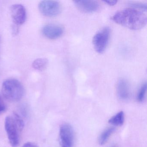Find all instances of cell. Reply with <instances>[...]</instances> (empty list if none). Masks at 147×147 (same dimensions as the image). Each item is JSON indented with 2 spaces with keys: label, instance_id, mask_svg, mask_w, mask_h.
Masks as SVG:
<instances>
[{
  "label": "cell",
  "instance_id": "6da1fadb",
  "mask_svg": "<svg viewBox=\"0 0 147 147\" xmlns=\"http://www.w3.org/2000/svg\"><path fill=\"white\" fill-rule=\"evenodd\" d=\"M112 20L119 24L131 30H139L147 24V17L144 11L135 8H127L116 13Z\"/></svg>",
  "mask_w": 147,
  "mask_h": 147
},
{
  "label": "cell",
  "instance_id": "7a4b0ae2",
  "mask_svg": "<svg viewBox=\"0 0 147 147\" xmlns=\"http://www.w3.org/2000/svg\"><path fill=\"white\" fill-rule=\"evenodd\" d=\"M2 92L6 99L12 102L19 101L24 94V89L21 83L14 79H8L4 82Z\"/></svg>",
  "mask_w": 147,
  "mask_h": 147
},
{
  "label": "cell",
  "instance_id": "3957f363",
  "mask_svg": "<svg viewBox=\"0 0 147 147\" xmlns=\"http://www.w3.org/2000/svg\"><path fill=\"white\" fill-rule=\"evenodd\" d=\"M5 125L11 146L18 147L20 143V133L23 130L24 125L18 122L13 116L6 117Z\"/></svg>",
  "mask_w": 147,
  "mask_h": 147
},
{
  "label": "cell",
  "instance_id": "277c9868",
  "mask_svg": "<svg viewBox=\"0 0 147 147\" xmlns=\"http://www.w3.org/2000/svg\"><path fill=\"white\" fill-rule=\"evenodd\" d=\"M111 30L105 27L98 32L93 38L94 49L98 53L101 54L105 51L109 42Z\"/></svg>",
  "mask_w": 147,
  "mask_h": 147
},
{
  "label": "cell",
  "instance_id": "5b68a950",
  "mask_svg": "<svg viewBox=\"0 0 147 147\" xmlns=\"http://www.w3.org/2000/svg\"><path fill=\"white\" fill-rule=\"evenodd\" d=\"M40 12L46 17H54L61 13V7L59 2L55 1H43L38 5Z\"/></svg>",
  "mask_w": 147,
  "mask_h": 147
},
{
  "label": "cell",
  "instance_id": "8992f818",
  "mask_svg": "<svg viewBox=\"0 0 147 147\" xmlns=\"http://www.w3.org/2000/svg\"><path fill=\"white\" fill-rule=\"evenodd\" d=\"M60 143L61 147H72L74 143V135L73 127L68 124H63L60 127Z\"/></svg>",
  "mask_w": 147,
  "mask_h": 147
},
{
  "label": "cell",
  "instance_id": "52a82bcc",
  "mask_svg": "<svg viewBox=\"0 0 147 147\" xmlns=\"http://www.w3.org/2000/svg\"><path fill=\"white\" fill-rule=\"evenodd\" d=\"M11 11L12 18L15 24L20 25L25 22L26 13L24 6L19 4L13 5L11 7Z\"/></svg>",
  "mask_w": 147,
  "mask_h": 147
},
{
  "label": "cell",
  "instance_id": "ba28073f",
  "mask_svg": "<svg viewBox=\"0 0 147 147\" xmlns=\"http://www.w3.org/2000/svg\"><path fill=\"white\" fill-rule=\"evenodd\" d=\"M43 34L46 37L51 39L59 38L63 33V29L61 26L55 24H49L44 26Z\"/></svg>",
  "mask_w": 147,
  "mask_h": 147
},
{
  "label": "cell",
  "instance_id": "9c48e42d",
  "mask_svg": "<svg viewBox=\"0 0 147 147\" xmlns=\"http://www.w3.org/2000/svg\"><path fill=\"white\" fill-rule=\"evenodd\" d=\"M74 3L79 10L86 13L94 12L99 7V3L95 1H75Z\"/></svg>",
  "mask_w": 147,
  "mask_h": 147
},
{
  "label": "cell",
  "instance_id": "30bf717a",
  "mask_svg": "<svg viewBox=\"0 0 147 147\" xmlns=\"http://www.w3.org/2000/svg\"><path fill=\"white\" fill-rule=\"evenodd\" d=\"M117 93L119 98L126 100L129 97L130 87L129 82L125 79H121L119 80L117 83Z\"/></svg>",
  "mask_w": 147,
  "mask_h": 147
},
{
  "label": "cell",
  "instance_id": "8fae6325",
  "mask_svg": "<svg viewBox=\"0 0 147 147\" xmlns=\"http://www.w3.org/2000/svg\"><path fill=\"white\" fill-rule=\"evenodd\" d=\"M124 119V113L121 111L110 118L108 123L115 126H121L123 124Z\"/></svg>",
  "mask_w": 147,
  "mask_h": 147
},
{
  "label": "cell",
  "instance_id": "7c38bea8",
  "mask_svg": "<svg viewBox=\"0 0 147 147\" xmlns=\"http://www.w3.org/2000/svg\"><path fill=\"white\" fill-rule=\"evenodd\" d=\"M48 64V60L46 58H38L32 63V67L36 70H44L46 68Z\"/></svg>",
  "mask_w": 147,
  "mask_h": 147
},
{
  "label": "cell",
  "instance_id": "4fadbf2b",
  "mask_svg": "<svg viewBox=\"0 0 147 147\" xmlns=\"http://www.w3.org/2000/svg\"><path fill=\"white\" fill-rule=\"evenodd\" d=\"M115 129L113 128H110L104 131L99 138V143L101 145H104L107 142L110 136L114 132Z\"/></svg>",
  "mask_w": 147,
  "mask_h": 147
},
{
  "label": "cell",
  "instance_id": "5bb4252c",
  "mask_svg": "<svg viewBox=\"0 0 147 147\" xmlns=\"http://www.w3.org/2000/svg\"><path fill=\"white\" fill-rule=\"evenodd\" d=\"M147 90V83L144 82L141 86L138 94L137 99L139 102H142L144 100Z\"/></svg>",
  "mask_w": 147,
  "mask_h": 147
},
{
  "label": "cell",
  "instance_id": "9a60e30c",
  "mask_svg": "<svg viewBox=\"0 0 147 147\" xmlns=\"http://www.w3.org/2000/svg\"><path fill=\"white\" fill-rule=\"evenodd\" d=\"M6 110V106L2 97L0 96V115L5 112Z\"/></svg>",
  "mask_w": 147,
  "mask_h": 147
},
{
  "label": "cell",
  "instance_id": "2e32d148",
  "mask_svg": "<svg viewBox=\"0 0 147 147\" xmlns=\"http://www.w3.org/2000/svg\"><path fill=\"white\" fill-rule=\"evenodd\" d=\"M23 147H38L36 144L34 143L30 142H28L26 143L23 145Z\"/></svg>",
  "mask_w": 147,
  "mask_h": 147
},
{
  "label": "cell",
  "instance_id": "e0dca14e",
  "mask_svg": "<svg viewBox=\"0 0 147 147\" xmlns=\"http://www.w3.org/2000/svg\"><path fill=\"white\" fill-rule=\"evenodd\" d=\"M104 2L105 3H107V5L111 6H113L116 5L117 1H105Z\"/></svg>",
  "mask_w": 147,
  "mask_h": 147
}]
</instances>
